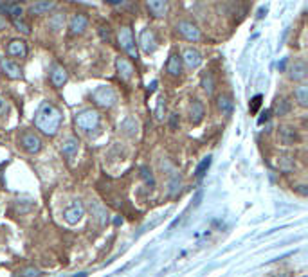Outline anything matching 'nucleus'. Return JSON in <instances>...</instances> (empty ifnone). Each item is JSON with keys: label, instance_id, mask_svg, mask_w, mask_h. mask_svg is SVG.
<instances>
[{"label": "nucleus", "instance_id": "4c0bfd02", "mask_svg": "<svg viewBox=\"0 0 308 277\" xmlns=\"http://www.w3.org/2000/svg\"><path fill=\"white\" fill-rule=\"evenodd\" d=\"M7 112H9V103H7V99L0 95V117L5 115Z\"/></svg>", "mask_w": 308, "mask_h": 277}, {"label": "nucleus", "instance_id": "ea45409f", "mask_svg": "<svg viewBox=\"0 0 308 277\" xmlns=\"http://www.w3.org/2000/svg\"><path fill=\"white\" fill-rule=\"evenodd\" d=\"M296 191H298V193H301L303 194V196H307V185H298V187H296Z\"/></svg>", "mask_w": 308, "mask_h": 277}, {"label": "nucleus", "instance_id": "f8f14e48", "mask_svg": "<svg viewBox=\"0 0 308 277\" xmlns=\"http://www.w3.org/2000/svg\"><path fill=\"white\" fill-rule=\"evenodd\" d=\"M0 71L4 72L5 78L9 80H20L22 78V69L20 65H16L14 61L7 60V58H0Z\"/></svg>", "mask_w": 308, "mask_h": 277}, {"label": "nucleus", "instance_id": "5701e85b", "mask_svg": "<svg viewBox=\"0 0 308 277\" xmlns=\"http://www.w3.org/2000/svg\"><path fill=\"white\" fill-rule=\"evenodd\" d=\"M216 106H218L222 115L229 117V115L232 113V108H234V103H232V99L229 97L227 94H222V95H218V99H216Z\"/></svg>", "mask_w": 308, "mask_h": 277}, {"label": "nucleus", "instance_id": "ddd939ff", "mask_svg": "<svg viewBox=\"0 0 308 277\" xmlns=\"http://www.w3.org/2000/svg\"><path fill=\"white\" fill-rule=\"evenodd\" d=\"M115 71H117V76L121 78L123 81H128L130 78L133 76V72H135V69H133V63L130 60H126V58H121L119 56L117 60H115Z\"/></svg>", "mask_w": 308, "mask_h": 277}, {"label": "nucleus", "instance_id": "bb28decb", "mask_svg": "<svg viewBox=\"0 0 308 277\" xmlns=\"http://www.w3.org/2000/svg\"><path fill=\"white\" fill-rule=\"evenodd\" d=\"M294 97H296V101H298L299 106L307 108L308 106V87L307 85H299V87H296Z\"/></svg>", "mask_w": 308, "mask_h": 277}, {"label": "nucleus", "instance_id": "aec40b11", "mask_svg": "<svg viewBox=\"0 0 308 277\" xmlns=\"http://www.w3.org/2000/svg\"><path fill=\"white\" fill-rule=\"evenodd\" d=\"M119 130L126 137H135L139 132V121L133 115H128V117H124L123 122L119 124Z\"/></svg>", "mask_w": 308, "mask_h": 277}, {"label": "nucleus", "instance_id": "f704fd0d", "mask_svg": "<svg viewBox=\"0 0 308 277\" xmlns=\"http://www.w3.org/2000/svg\"><path fill=\"white\" fill-rule=\"evenodd\" d=\"M164 112H166V103H164V99L161 97L157 101V108H155L157 121H162V119H164Z\"/></svg>", "mask_w": 308, "mask_h": 277}, {"label": "nucleus", "instance_id": "a878e982", "mask_svg": "<svg viewBox=\"0 0 308 277\" xmlns=\"http://www.w3.org/2000/svg\"><path fill=\"white\" fill-rule=\"evenodd\" d=\"M200 87H202V90H204L207 95H213L214 87H216L213 72H205V74L202 76V80H200Z\"/></svg>", "mask_w": 308, "mask_h": 277}, {"label": "nucleus", "instance_id": "412c9836", "mask_svg": "<svg viewBox=\"0 0 308 277\" xmlns=\"http://www.w3.org/2000/svg\"><path fill=\"white\" fill-rule=\"evenodd\" d=\"M78 150H80V141H78L76 137H67L65 141L62 144V155L67 157V159H72V157L76 155Z\"/></svg>", "mask_w": 308, "mask_h": 277}, {"label": "nucleus", "instance_id": "b1692460", "mask_svg": "<svg viewBox=\"0 0 308 277\" xmlns=\"http://www.w3.org/2000/svg\"><path fill=\"white\" fill-rule=\"evenodd\" d=\"M182 189V177H180L177 171L170 175V180H168V194L170 196H177Z\"/></svg>", "mask_w": 308, "mask_h": 277}, {"label": "nucleus", "instance_id": "4be33fe9", "mask_svg": "<svg viewBox=\"0 0 308 277\" xmlns=\"http://www.w3.org/2000/svg\"><path fill=\"white\" fill-rule=\"evenodd\" d=\"M307 65H305V61H296L294 65L290 67V71H289V78L292 81H303L305 78H307Z\"/></svg>", "mask_w": 308, "mask_h": 277}, {"label": "nucleus", "instance_id": "f257e3e1", "mask_svg": "<svg viewBox=\"0 0 308 277\" xmlns=\"http://www.w3.org/2000/svg\"><path fill=\"white\" fill-rule=\"evenodd\" d=\"M63 115L60 112L56 104L43 101L38 106L36 113H34V126L36 130H40V133H43L45 137H54L62 126Z\"/></svg>", "mask_w": 308, "mask_h": 277}, {"label": "nucleus", "instance_id": "37998d69", "mask_svg": "<svg viewBox=\"0 0 308 277\" xmlns=\"http://www.w3.org/2000/svg\"><path fill=\"white\" fill-rule=\"evenodd\" d=\"M2 29H5V18L2 16V13H0V31H2Z\"/></svg>", "mask_w": 308, "mask_h": 277}, {"label": "nucleus", "instance_id": "6ab92c4d", "mask_svg": "<svg viewBox=\"0 0 308 277\" xmlns=\"http://www.w3.org/2000/svg\"><path fill=\"white\" fill-rule=\"evenodd\" d=\"M166 71L170 76L173 78H179L182 74V60H180V54L179 52H171L170 58H168V63H166Z\"/></svg>", "mask_w": 308, "mask_h": 277}, {"label": "nucleus", "instance_id": "7c9ffc66", "mask_svg": "<svg viewBox=\"0 0 308 277\" xmlns=\"http://www.w3.org/2000/svg\"><path fill=\"white\" fill-rule=\"evenodd\" d=\"M290 112V101H287L285 97L278 99L274 104V113L276 115H287Z\"/></svg>", "mask_w": 308, "mask_h": 277}, {"label": "nucleus", "instance_id": "dca6fc26", "mask_svg": "<svg viewBox=\"0 0 308 277\" xmlns=\"http://www.w3.org/2000/svg\"><path fill=\"white\" fill-rule=\"evenodd\" d=\"M168 2H162V0H148L146 2V9L150 11L153 18H164L168 13Z\"/></svg>", "mask_w": 308, "mask_h": 277}, {"label": "nucleus", "instance_id": "72a5a7b5", "mask_svg": "<svg viewBox=\"0 0 308 277\" xmlns=\"http://www.w3.org/2000/svg\"><path fill=\"white\" fill-rule=\"evenodd\" d=\"M278 166H280L281 171H285V173H290V171L294 169V160L290 159V157H280V160H278Z\"/></svg>", "mask_w": 308, "mask_h": 277}, {"label": "nucleus", "instance_id": "c756f323", "mask_svg": "<svg viewBox=\"0 0 308 277\" xmlns=\"http://www.w3.org/2000/svg\"><path fill=\"white\" fill-rule=\"evenodd\" d=\"M139 175H141L142 182L146 184L148 187H153V185H155V179H153V173H152V169L148 168V166H141V169H139Z\"/></svg>", "mask_w": 308, "mask_h": 277}, {"label": "nucleus", "instance_id": "49530a36", "mask_svg": "<svg viewBox=\"0 0 308 277\" xmlns=\"http://www.w3.org/2000/svg\"><path fill=\"white\" fill-rule=\"evenodd\" d=\"M76 277H87V274L83 272V274H81V276H76Z\"/></svg>", "mask_w": 308, "mask_h": 277}, {"label": "nucleus", "instance_id": "393cba45", "mask_svg": "<svg viewBox=\"0 0 308 277\" xmlns=\"http://www.w3.org/2000/svg\"><path fill=\"white\" fill-rule=\"evenodd\" d=\"M56 7V4L54 2H34V4H31V7H29V11H31V14H49L52 9Z\"/></svg>", "mask_w": 308, "mask_h": 277}, {"label": "nucleus", "instance_id": "9b49d317", "mask_svg": "<svg viewBox=\"0 0 308 277\" xmlns=\"http://www.w3.org/2000/svg\"><path fill=\"white\" fill-rule=\"evenodd\" d=\"M87 27H89V16H87V14H83V13L72 14L71 22H69L71 34H74V36H80V34L85 33Z\"/></svg>", "mask_w": 308, "mask_h": 277}, {"label": "nucleus", "instance_id": "4468645a", "mask_svg": "<svg viewBox=\"0 0 308 277\" xmlns=\"http://www.w3.org/2000/svg\"><path fill=\"white\" fill-rule=\"evenodd\" d=\"M67 80H69V72H67V69L63 65H52L51 69V83L54 89H62L63 85L67 83Z\"/></svg>", "mask_w": 308, "mask_h": 277}, {"label": "nucleus", "instance_id": "7ed1b4c3", "mask_svg": "<svg viewBox=\"0 0 308 277\" xmlns=\"http://www.w3.org/2000/svg\"><path fill=\"white\" fill-rule=\"evenodd\" d=\"M76 126L80 128V130H83V132H92V130H96V128L100 126L101 122V115L98 110L94 108H85L81 110L80 113H76Z\"/></svg>", "mask_w": 308, "mask_h": 277}, {"label": "nucleus", "instance_id": "c03bdc74", "mask_svg": "<svg viewBox=\"0 0 308 277\" xmlns=\"http://www.w3.org/2000/svg\"><path fill=\"white\" fill-rule=\"evenodd\" d=\"M285 67H287V60H281V63H280V65H278V69H280V71L283 72V71H285Z\"/></svg>", "mask_w": 308, "mask_h": 277}, {"label": "nucleus", "instance_id": "2f4dec72", "mask_svg": "<svg viewBox=\"0 0 308 277\" xmlns=\"http://www.w3.org/2000/svg\"><path fill=\"white\" fill-rule=\"evenodd\" d=\"M18 274H20V277H42L43 276L42 270H40V268H36V267H33V265L24 267Z\"/></svg>", "mask_w": 308, "mask_h": 277}, {"label": "nucleus", "instance_id": "f03ea898", "mask_svg": "<svg viewBox=\"0 0 308 277\" xmlns=\"http://www.w3.org/2000/svg\"><path fill=\"white\" fill-rule=\"evenodd\" d=\"M92 101H94L100 108H112L117 103V94L112 87H106V85H101L98 89L92 92Z\"/></svg>", "mask_w": 308, "mask_h": 277}, {"label": "nucleus", "instance_id": "c9c22d12", "mask_svg": "<svg viewBox=\"0 0 308 277\" xmlns=\"http://www.w3.org/2000/svg\"><path fill=\"white\" fill-rule=\"evenodd\" d=\"M261 103H263V95L256 94L254 97L251 99V104H249V110H251V113H256L258 108L261 106Z\"/></svg>", "mask_w": 308, "mask_h": 277}, {"label": "nucleus", "instance_id": "9d476101", "mask_svg": "<svg viewBox=\"0 0 308 277\" xmlns=\"http://www.w3.org/2000/svg\"><path fill=\"white\" fill-rule=\"evenodd\" d=\"M5 52H7V56L11 58H25L27 56V43L24 42V40H20V38H14V40H11L9 43H7V47H5Z\"/></svg>", "mask_w": 308, "mask_h": 277}, {"label": "nucleus", "instance_id": "79ce46f5", "mask_svg": "<svg viewBox=\"0 0 308 277\" xmlns=\"http://www.w3.org/2000/svg\"><path fill=\"white\" fill-rule=\"evenodd\" d=\"M200 200H202V191H199V193H197V196H195V207L200 205Z\"/></svg>", "mask_w": 308, "mask_h": 277}, {"label": "nucleus", "instance_id": "cd10ccee", "mask_svg": "<svg viewBox=\"0 0 308 277\" xmlns=\"http://www.w3.org/2000/svg\"><path fill=\"white\" fill-rule=\"evenodd\" d=\"M63 24H65V14L63 13H54L49 16V27L56 33L60 29H63Z\"/></svg>", "mask_w": 308, "mask_h": 277}, {"label": "nucleus", "instance_id": "a19ab883", "mask_svg": "<svg viewBox=\"0 0 308 277\" xmlns=\"http://www.w3.org/2000/svg\"><path fill=\"white\" fill-rule=\"evenodd\" d=\"M170 124H171V128L175 130L177 128V113H171V121H170Z\"/></svg>", "mask_w": 308, "mask_h": 277}, {"label": "nucleus", "instance_id": "0eeeda50", "mask_svg": "<svg viewBox=\"0 0 308 277\" xmlns=\"http://www.w3.org/2000/svg\"><path fill=\"white\" fill-rule=\"evenodd\" d=\"M83 216H85V207H83V203H81L80 200H74V202L63 211V220H65L69 225L80 223Z\"/></svg>", "mask_w": 308, "mask_h": 277}, {"label": "nucleus", "instance_id": "423d86ee", "mask_svg": "<svg viewBox=\"0 0 308 277\" xmlns=\"http://www.w3.org/2000/svg\"><path fill=\"white\" fill-rule=\"evenodd\" d=\"M20 146H22L24 151H27L29 155H36V153L42 151L43 142L40 135H36L34 132H24L20 135Z\"/></svg>", "mask_w": 308, "mask_h": 277}, {"label": "nucleus", "instance_id": "c85d7f7f", "mask_svg": "<svg viewBox=\"0 0 308 277\" xmlns=\"http://www.w3.org/2000/svg\"><path fill=\"white\" fill-rule=\"evenodd\" d=\"M211 162H213V157H211V155L204 157V159H202V160L199 162L197 169H195V175H197L199 179H202V177H204V175L207 173V169H209V166H211Z\"/></svg>", "mask_w": 308, "mask_h": 277}, {"label": "nucleus", "instance_id": "a18cd8bd", "mask_svg": "<svg viewBox=\"0 0 308 277\" xmlns=\"http://www.w3.org/2000/svg\"><path fill=\"white\" fill-rule=\"evenodd\" d=\"M157 89V81H152V85H150V87H148V90H150V92H153V90Z\"/></svg>", "mask_w": 308, "mask_h": 277}, {"label": "nucleus", "instance_id": "e433bc0d", "mask_svg": "<svg viewBox=\"0 0 308 277\" xmlns=\"http://www.w3.org/2000/svg\"><path fill=\"white\" fill-rule=\"evenodd\" d=\"M100 34L103 42H110V25L108 24L100 25Z\"/></svg>", "mask_w": 308, "mask_h": 277}, {"label": "nucleus", "instance_id": "473e14b6", "mask_svg": "<svg viewBox=\"0 0 308 277\" xmlns=\"http://www.w3.org/2000/svg\"><path fill=\"white\" fill-rule=\"evenodd\" d=\"M13 25H14V27H16V31H18V33L25 34V36H27V34H31V25H29L24 18H16V20H13Z\"/></svg>", "mask_w": 308, "mask_h": 277}, {"label": "nucleus", "instance_id": "58836bf2", "mask_svg": "<svg viewBox=\"0 0 308 277\" xmlns=\"http://www.w3.org/2000/svg\"><path fill=\"white\" fill-rule=\"evenodd\" d=\"M269 115H270V113H269V112H267V110H265V112L261 113V117L258 119V124H263V122H265V121H269Z\"/></svg>", "mask_w": 308, "mask_h": 277}, {"label": "nucleus", "instance_id": "1a4fd4ad", "mask_svg": "<svg viewBox=\"0 0 308 277\" xmlns=\"http://www.w3.org/2000/svg\"><path fill=\"white\" fill-rule=\"evenodd\" d=\"M180 60H182V65H186L188 69H191V71H193V69H199V67L202 65V54L193 47L184 49Z\"/></svg>", "mask_w": 308, "mask_h": 277}, {"label": "nucleus", "instance_id": "6e6552de", "mask_svg": "<svg viewBox=\"0 0 308 277\" xmlns=\"http://www.w3.org/2000/svg\"><path fill=\"white\" fill-rule=\"evenodd\" d=\"M139 47L142 49V52H146V54H152L157 49V36L150 27L142 29L141 34H139Z\"/></svg>", "mask_w": 308, "mask_h": 277}, {"label": "nucleus", "instance_id": "20e7f679", "mask_svg": "<svg viewBox=\"0 0 308 277\" xmlns=\"http://www.w3.org/2000/svg\"><path fill=\"white\" fill-rule=\"evenodd\" d=\"M117 42H119V47L123 49V51L126 52V54H128L130 58L137 60V58H139L137 45H135V38H133L132 27H130V25H123V27L119 29Z\"/></svg>", "mask_w": 308, "mask_h": 277}, {"label": "nucleus", "instance_id": "a211bd4d", "mask_svg": "<svg viewBox=\"0 0 308 277\" xmlns=\"http://www.w3.org/2000/svg\"><path fill=\"white\" fill-rule=\"evenodd\" d=\"M204 115H205V108H204V104H202V101L193 99L190 104V121L193 122V124H200L202 119H204Z\"/></svg>", "mask_w": 308, "mask_h": 277}, {"label": "nucleus", "instance_id": "2eb2a0df", "mask_svg": "<svg viewBox=\"0 0 308 277\" xmlns=\"http://www.w3.org/2000/svg\"><path fill=\"white\" fill-rule=\"evenodd\" d=\"M280 142L283 146H294L299 142V133L294 126H281L280 128Z\"/></svg>", "mask_w": 308, "mask_h": 277}, {"label": "nucleus", "instance_id": "39448f33", "mask_svg": "<svg viewBox=\"0 0 308 277\" xmlns=\"http://www.w3.org/2000/svg\"><path fill=\"white\" fill-rule=\"evenodd\" d=\"M177 33L184 38L186 42H200L202 40V31L195 22H190V20H180L177 24Z\"/></svg>", "mask_w": 308, "mask_h": 277}, {"label": "nucleus", "instance_id": "f3484780", "mask_svg": "<svg viewBox=\"0 0 308 277\" xmlns=\"http://www.w3.org/2000/svg\"><path fill=\"white\" fill-rule=\"evenodd\" d=\"M90 214H92L98 225H106L108 223V212L100 202H90Z\"/></svg>", "mask_w": 308, "mask_h": 277}]
</instances>
